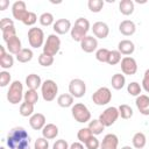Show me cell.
Masks as SVG:
<instances>
[{
  "instance_id": "cell-1",
  "label": "cell",
  "mask_w": 149,
  "mask_h": 149,
  "mask_svg": "<svg viewBox=\"0 0 149 149\" xmlns=\"http://www.w3.org/2000/svg\"><path fill=\"white\" fill-rule=\"evenodd\" d=\"M9 149H30V136L23 127H14L9 130L7 139Z\"/></svg>"
},
{
  "instance_id": "cell-2",
  "label": "cell",
  "mask_w": 149,
  "mask_h": 149,
  "mask_svg": "<svg viewBox=\"0 0 149 149\" xmlns=\"http://www.w3.org/2000/svg\"><path fill=\"white\" fill-rule=\"evenodd\" d=\"M90 30V22L85 17H78L74 22V26L71 28V37L73 41L81 42V40L87 36V31Z\"/></svg>"
},
{
  "instance_id": "cell-3",
  "label": "cell",
  "mask_w": 149,
  "mask_h": 149,
  "mask_svg": "<svg viewBox=\"0 0 149 149\" xmlns=\"http://www.w3.org/2000/svg\"><path fill=\"white\" fill-rule=\"evenodd\" d=\"M24 93H23V85L20 80H14L8 88L7 92V100L12 104V105H16L19 102H21L22 98H23Z\"/></svg>"
},
{
  "instance_id": "cell-4",
  "label": "cell",
  "mask_w": 149,
  "mask_h": 149,
  "mask_svg": "<svg viewBox=\"0 0 149 149\" xmlns=\"http://www.w3.org/2000/svg\"><path fill=\"white\" fill-rule=\"evenodd\" d=\"M71 113H72L73 119L77 122L85 123V122H88L91 120V112H90V109L84 104H81V102L74 104L71 107Z\"/></svg>"
},
{
  "instance_id": "cell-5",
  "label": "cell",
  "mask_w": 149,
  "mask_h": 149,
  "mask_svg": "<svg viewBox=\"0 0 149 149\" xmlns=\"http://www.w3.org/2000/svg\"><path fill=\"white\" fill-rule=\"evenodd\" d=\"M41 93L42 97L45 101H52L55 100L57 93H58V86L56 84V81H54L52 79H47L42 83L41 86Z\"/></svg>"
},
{
  "instance_id": "cell-6",
  "label": "cell",
  "mask_w": 149,
  "mask_h": 149,
  "mask_svg": "<svg viewBox=\"0 0 149 149\" xmlns=\"http://www.w3.org/2000/svg\"><path fill=\"white\" fill-rule=\"evenodd\" d=\"M61 48V40L56 34H50L43 45V52L49 56H55Z\"/></svg>"
},
{
  "instance_id": "cell-7",
  "label": "cell",
  "mask_w": 149,
  "mask_h": 149,
  "mask_svg": "<svg viewBox=\"0 0 149 149\" xmlns=\"http://www.w3.org/2000/svg\"><path fill=\"white\" fill-rule=\"evenodd\" d=\"M28 42L30 47L37 49L43 45L44 43V33L41 28L33 27L28 30Z\"/></svg>"
},
{
  "instance_id": "cell-8",
  "label": "cell",
  "mask_w": 149,
  "mask_h": 149,
  "mask_svg": "<svg viewBox=\"0 0 149 149\" xmlns=\"http://www.w3.org/2000/svg\"><path fill=\"white\" fill-rule=\"evenodd\" d=\"M119 109L116 107H108L106 108L100 115H99V121L105 126V127H109L112 125H114V122L118 120L119 118Z\"/></svg>"
},
{
  "instance_id": "cell-9",
  "label": "cell",
  "mask_w": 149,
  "mask_h": 149,
  "mask_svg": "<svg viewBox=\"0 0 149 149\" xmlns=\"http://www.w3.org/2000/svg\"><path fill=\"white\" fill-rule=\"evenodd\" d=\"M112 99V93L108 87H100L92 94V100L98 106L107 105Z\"/></svg>"
},
{
  "instance_id": "cell-10",
  "label": "cell",
  "mask_w": 149,
  "mask_h": 149,
  "mask_svg": "<svg viewBox=\"0 0 149 149\" xmlns=\"http://www.w3.org/2000/svg\"><path fill=\"white\" fill-rule=\"evenodd\" d=\"M69 92L73 98H81L86 92V84L79 78H74L69 84Z\"/></svg>"
},
{
  "instance_id": "cell-11",
  "label": "cell",
  "mask_w": 149,
  "mask_h": 149,
  "mask_svg": "<svg viewBox=\"0 0 149 149\" xmlns=\"http://www.w3.org/2000/svg\"><path fill=\"white\" fill-rule=\"evenodd\" d=\"M121 71L125 74H128V76L135 74L136 71H137V63H136V61L133 57H129V56L123 57L121 59Z\"/></svg>"
},
{
  "instance_id": "cell-12",
  "label": "cell",
  "mask_w": 149,
  "mask_h": 149,
  "mask_svg": "<svg viewBox=\"0 0 149 149\" xmlns=\"http://www.w3.org/2000/svg\"><path fill=\"white\" fill-rule=\"evenodd\" d=\"M28 10L26 7V2L24 1H15L12 6V14L14 16V19L19 20V21H23V19L26 17Z\"/></svg>"
},
{
  "instance_id": "cell-13",
  "label": "cell",
  "mask_w": 149,
  "mask_h": 149,
  "mask_svg": "<svg viewBox=\"0 0 149 149\" xmlns=\"http://www.w3.org/2000/svg\"><path fill=\"white\" fill-rule=\"evenodd\" d=\"M54 30L56 34L58 35H64L66 34L68 31H71V22L70 20L68 19H59V20H56L55 23H54Z\"/></svg>"
},
{
  "instance_id": "cell-14",
  "label": "cell",
  "mask_w": 149,
  "mask_h": 149,
  "mask_svg": "<svg viewBox=\"0 0 149 149\" xmlns=\"http://www.w3.org/2000/svg\"><path fill=\"white\" fill-rule=\"evenodd\" d=\"M92 31L94 34L95 37L98 38H106L109 34V28L107 26V23L105 22H101V21H98L95 23H93V27H92Z\"/></svg>"
},
{
  "instance_id": "cell-15",
  "label": "cell",
  "mask_w": 149,
  "mask_h": 149,
  "mask_svg": "<svg viewBox=\"0 0 149 149\" xmlns=\"http://www.w3.org/2000/svg\"><path fill=\"white\" fill-rule=\"evenodd\" d=\"M97 47H98V40L95 37H93V36H90V35L85 36L81 40V42H80L81 50L85 51V52H87V54L93 52L97 49Z\"/></svg>"
},
{
  "instance_id": "cell-16",
  "label": "cell",
  "mask_w": 149,
  "mask_h": 149,
  "mask_svg": "<svg viewBox=\"0 0 149 149\" xmlns=\"http://www.w3.org/2000/svg\"><path fill=\"white\" fill-rule=\"evenodd\" d=\"M29 125L34 130H41L45 126V116L42 113H35L30 116Z\"/></svg>"
},
{
  "instance_id": "cell-17",
  "label": "cell",
  "mask_w": 149,
  "mask_h": 149,
  "mask_svg": "<svg viewBox=\"0 0 149 149\" xmlns=\"http://www.w3.org/2000/svg\"><path fill=\"white\" fill-rule=\"evenodd\" d=\"M119 139L115 134H107L100 143V149H118Z\"/></svg>"
},
{
  "instance_id": "cell-18",
  "label": "cell",
  "mask_w": 149,
  "mask_h": 149,
  "mask_svg": "<svg viewBox=\"0 0 149 149\" xmlns=\"http://www.w3.org/2000/svg\"><path fill=\"white\" fill-rule=\"evenodd\" d=\"M136 107L143 115H149V97L146 94H140L135 100Z\"/></svg>"
},
{
  "instance_id": "cell-19",
  "label": "cell",
  "mask_w": 149,
  "mask_h": 149,
  "mask_svg": "<svg viewBox=\"0 0 149 149\" xmlns=\"http://www.w3.org/2000/svg\"><path fill=\"white\" fill-rule=\"evenodd\" d=\"M119 31L125 36H132L136 31V26L132 20H123L119 24Z\"/></svg>"
},
{
  "instance_id": "cell-20",
  "label": "cell",
  "mask_w": 149,
  "mask_h": 149,
  "mask_svg": "<svg viewBox=\"0 0 149 149\" xmlns=\"http://www.w3.org/2000/svg\"><path fill=\"white\" fill-rule=\"evenodd\" d=\"M6 45H7V50L9 54H13V55H17L23 48H22V44H21V41L17 36L10 38L9 41L6 42Z\"/></svg>"
},
{
  "instance_id": "cell-21",
  "label": "cell",
  "mask_w": 149,
  "mask_h": 149,
  "mask_svg": "<svg viewBox=\"0 0 149 149\" xmlns=\"http://www.w3.org/2000/svg\"><path fill=\"white\" fill-rule=\"evenodd\" d=\"M118 50L120 51L121 55L128 56V55H132L134 52L135 45H134V43L130 40H122L118 44Z\"/></svg>"
},
{
  "instance_id": "cell-22",
  "label": "cell",
  "mask_w": 149,
  "mask_h": 149,
  "mask_svg": "<svg viewBox=\"0 0 149 149\" xmlns=\"http://www.w3.org/2000/svg\"><path fill=\"white\" fill-rule=\"evenodd\" d=\"M26 85L28 90H37L40 86H42L41 77L36 73H30L26 77Z\"/></svg>"
},
{
  "instance_id": "cell-23",
  "label": "cell",
  "mask_w": 149,
  "mask_h": 149,
  "mask_svg": "<svg viewBox=\"0 0 149 149\" xmlns=\"http://www.w3.org/2000/svg\"><path fill=\"white\" fill-rule=\"evenodd\" d=\"M42 135L47 140H52L58 135V127L54 123H47L42 129Z\"/></svg>"
},
{
  "instance_id": "cell-24",
  "label": "cell",
  "mask_w": 149,
  "mask_h": 149,
  "mask_svg": "<svg viewBox=\"0 0 149 149\" xmlns=\"http://www.w3.org/2000/svg\"><path fill=\"white\" fill-rule=\"evenodd\" d=\"M132 142H133V147L135 149H143L146 143H147V137L143 133L139 132V133H135L133 139H132Z\"/></svg>"
},
{
  "instance_id": "cell-25",
  "label": "cell",
  "mask_w": 149,
  "mask_h": 149,
  "mask_svg": "<svg viewBox=\"0 0 149 149\" xmlns=\"http://www.w3.org/2000/svg\"><path fill=\"white\" fill-rule=\"evenodd\" d=\"M57 104L63 108L72 107L73 106V97L70 93H63L57 98Z\"/></svg>"
},
{
  "instance_id": "cell-26",
  "label": "cell",
  "mask_w": 149,
  "mask_h": 149,
  "mask_svg": "<svg viewBox=\"0 0 149 149\" xmlns=\"http://www.w3.org/2000/svg\"><path fill=\"white\" fill-rule=\"evenodd\" d=\"M119 9L123 15H130L134 12V2L132 0H121L119 3Z\"/></svg>"
},
{
  "instance_id": "cell-27",
  "label": "cell",
  "mask_w": 149,
  "mask_h": 149,
  "mask_svg": "<svg viewBox=\"0 0 149 149\" xmlns=\"http://www.w3.org/2000/svg\"><path fill=\"white\" fill-rule=\"evenodd\" d=\"M111 84L114 90H121L126 84V78L121 73H115V74H113V77L111 79Z\"/></svg>"
},
{
  "instance_id": "cell-28",
  "label": "cell",
  "mask_w": 149,
  "mask_h": 149,
  "mask_svg": "<svg viewBox=\"0 0 149 149\" xmlns=\"http://www.w3.org/2000/svg\"><path fill=\"white\" fill-rule=\"evenodd\" d=\"M33 56H34V54H33V51H31L30 49L23 48V49L16 55V59H17V62H20V63H28V62L31 61Z\"/></svg>"
},
{
  "instance_id": "cell-29",
  "label": "cell",
  "mask_w": 149,
  "mask_h": 149,
  "mask_svg": "<svg viewBox=\"0 0 149 149\" xmlns=\"http://www.w3.org/2000/svg\"><path fill=\"white\" fill-rule=\"evenodd\" d=\"M88 129L92 132L93 135H99V134H101L104 132L105 126L99 121V119H93L88 123Z\"/></svg>"
},
{
  "instance_id": "cell-30",
  "label": "cell",
  "mask_w": 149,
  "mask_h": 149,
  "mask_svg": "<svg viewBox=\"0 0 149 149\" xmlns=\"http://www.w3.org/2000/svg\"><path fill=\"white\" fill-rule=\"evenodd\" d=\"M23 99H24L26 102L35 105L38 101V93H37L36 90H27V92L23 95Z\"/></svg>"
},
{
  "instance_id": "cell-31",
  "label": "cell",
  "mask_w": 149,
  "mask_h": 149,
  "mask_svg": "<svg viewBox=\"0 0 149 149\" xmlns=\"http://www.w3.org/2000/svg\"><path fill=\"white\" fill-rule=\"evenodd\" d=\"M92 136H93V134H92V132L88 129V127H87V128H81V129H79L78 133H77V137H78L79 142H81V143H86Z\"/></svg>"
},
{
  "instance_id": "cell-32",
  "label": "cell",
  "mask_w": 149,
  "mask_h": 149,
  "mask_svg": "<svg viewBox=\"0 0 149 149\" xmlns=\"http://www.w3.org/2000/svg\"><path fill=\"white\" fill-rule=\"evenodd\" d=\"M34 113V105L29 104V102H26L23 101L21 105H20V114L22 116H31Z\"/></svg>"
},
{
  "instance_id": "cell-33",
  "label": "cell",
  "mask_w": 149,
  "mask_h": 149,
  "mask_svg": "<svg viewBox=\"0 0 149 149\" xmlns=\"http://www.w3.org/2000/svg\"><path fill=\"white\" fill-rule=\"evenodd\" d=\"M118 109H119V115L122 119H126L127 120V119H130L133 116V109H132V107L128 106V105H126V104L120 105Z\"/></svg>"
},
{
  "instance_id": "cell-34",
  "label": "cell",
  "mask_w": 149,
  "mask_h": 149,
  "mask_svg": "<svg viewBox=\"0 0 149 149\" xmlns=\"http://www.w3.org/2000/svg\"><path fill=\"white\" fill-rule=\"evenodd\" d=\"M40 23L42 24V26H44V27H48V26H54V23H55V19H54V15L51 14V13H48V12H45V13H43L41 16H40Z\"/></svg>"
},
{
  "instance_id": "cell-35",
  "label": "cell",
  "mask_w": 149,
  "mask_h": 149,
  "mask_svg": "<svg viewBox=\"0 0 149 149\" xmlns=\"http://www.w3.org/2000/svg\"><path fill=\"white\" fill-rule=\"evenodd\" d=\"M13 65H14V58H13V56L9 55V52L6 54L5 56L0 57V66L2 69H10Z\"/></svg>"
},
{
  "instance_id": "cell-36",
  "label": "cell",
  "mask_w": 149,
  "mask_h": 149,
  "mask_svg": "<svg viewBox=\"0 0 149 149\" xmlns=\"http://www.w3.org/2000/svg\"><path fill=\"white\" fill-rule=\"evenodd\" d=\"M87 6H88V9L91 12L99 13L104 7V1L102 0H88Z\"/></svg>"
},
{
  "instance_id": "cell-37",
  "label": "cell",
  "mask_w": 149,
  "mask_h": 149,
  "mask_svg": "<svg viewBox=\"0 0 149 149\" xmlns=\"http://www.w3.org/2000/svg\"><path fill=\"white\" fill-rule=\"evenodd\" d=\"M141 90H142V87H141V85H140L137 81H132V83H129L128 86H127L128 93H129L130 95H134V97H139L140 93H141Z\"/></svg>"
},
{
  "instance_id": "cell-38",
  "label": "cell",
  "mask_w": 149,
  "mask_h": 149,
  "mask_svg": "<svg viewBox=\"0 0 149 149\" xmlns=\"http://www.w3.org/2000/svg\"><path fill=\"white\" fill-rule=\"evenodd\" d=\"M109 51L108 49L106 48H101V49H98L97 52H95V58L101 62V63H107L108 61V56H109Z\"/></svg>"
},
{
  "instance_id": "cell-39",
  "label": "cell",
  "mask_w": 149,
  "mask_h": 149,
  "mask_svg": "<svg viewBox=\"0 0 149 149\" xmlns=\"http://www.w3.org/2000/svg\"><path fill=\"white\" fill-rule=\"evenodd\" d=\"M120 62H121V54H120V51L119 50H111L107 63L109 65H115V64H118Z\"/></svg>"
},
{
  "instance_id": "cell-40",
  "label": "cell",
  "mask_w": 149,
  "mask_h": 149,
  "mask_svg": "<svg viewBox=\"0 0 149 149\" xmlns=\"http://www.w3.org/2000/svg\"><path fill=\"white\" fill-rule=\"evenodd\" d=\"M38 63H40V65L48 68V66L52 65V63H54V57H52V56H49V55H47V54H44V52H42V54L38 56Z\"/></svg>"
},
{
  "instance_id": "cell-41",
  "label": "cell",
  "mask_w": 149,
  "mask_h": 149,
  "mask_svg": "<svg viewBox=\"0 0 149 149\" xmlns=\"http://www.w3.org/2000/svg\"><path fill=\"white\" fill-rule=\"evenodd\" d=\"M15 36H16V29H15L14 26L8 27V28H6V29L2 30V40H3L5 42L9 41L10 38L15 37Z\"/></svg>"
},
{
  "instance_id": "cell-42",
  "label": "cell",
  "mask_w": 149,
  "mask_h": 149,
  "mask_svg": "<svg viewBox=\"0 0 149 149\" xmlns=\"http://www.w3.org/2000/svg\"><path fill=\"white\" fill-rule=\"evenodd\" d=\"M36 21H37V15L34 12H29L28 10V13H27L26 17L23 19L22 23L26 24V26H34L36 23Z\"/></svg>"
},
{
  "instance_id": "cell-43",
  "label": "cell",
  "mask_w": 149,
  "mask_h": 149,
  "mask_svg": "<svg viewBox=\"0 0 149 149\" xmlns=\"http://www.w3.org/2000/svg\"><path fill=\"white\" fill-rule=\"evenodd\" d=\"M10 73L7 71H1L0 72V86L5 87L10 83Z\"/></svg>"
},
{
  "instance_id": "cell-44",
  "label": "cell",
  "mask_w": 149,
  "mask_h": 149,
  "mask_svg": "<svg viewBox=\"0 0 149 149\" xmlns=\"http://www.w3.org/2000/svg\"><path fill=\"white\" fill-rule=\"evenodd\" d=\"M48 148H49V142L44 137H38L34 143V149H48Z\"/></svg>"
},
{
  "instance_id": "cell-45",
  "label": "cell",
  "mask_w": 149,
  "mask_h": 149,
  "mask_svg": "<svg viewBox=\"0 0 149 149\" xmlns=\"http://www.w3.org/2000/svg\"><path fill=\"white\" fill-rule=\"evenodd\" d=\"M85 146H86L87 149H98V148L100 147V142H99V140H98L95 136H92V137L85 143Z\"/></svg>"
},
{
  "instance_id": "cell-46",
  "label": "cell",
  "mask_w": 149,
  "mask_h": 149,
  "mask_svg": "<svg viewBox=\"0 0 149 149\" xmlns=\"http://www.w3.org/2000/svg\"><path fill=\"white\" fill-rule=\"evenodd\" d=\"M69 148H70V147H69L68 142H66L65 140H63V139L57 140V141L54 143V146H52V149H69Z\"/></svg>"
},
{
  "instance_id": "cell-47",
  "label": "cell",
  "mask_w": 149,
  "mask_h": 149,
  "mask_svg": "<svg viewBox=\"0 0 149 149\" xmlns=\"http://www.w3.org/2000/svg\"><path fill=\"white\" fill-rule=\"evenodd\" d=\"M12 26H14V22H13L12 19H8V17H3V19H1V21H0V28H1V31H2L3 29L8 28V27H12Z\"/></svg>"
},
{
  "instance_id": "cell-48",
  "label": "cell",
  "mask_w": 149,
  "mask_h": 149,
  "mask_svg": "<svg viewBox=\"0 0 149 149\" xmlns=\"http://www.w3.org/2000/svg\"><path fill=\"white\" fill-rule=\"evenodd\" d=\"M142 87L144 88V91L147 93H149V69L146 70V72H144V76L142 79Z\"/></svg>"
},
{
  "instance_id": "cell-49",
  "label": "cell",
  "mask_w": 149,
  "mask_h": 149,
  "mask_svg": "<svg viewBox=\"0 0 149 149\" xmlns=\"http://www.w3.org/2000/svg\"><path fill=\"white\" fill-rule=\"evenodd\" d=\"M69 149H84V146L81 142H73Z\"/></svg>"
},
{
  "instance_id": "cell-50",
  "label": "cell",
  "mask_w": 149,
  "mask_h": 149,
  "mask_svg": "<svg viewBox=\"0 0 149 149\" xmlns=\"http://www.w3.org/2000/svg\"><path fill=\"white\" fill-rule=\"evenodd\" d=\"M7 6H9V2L7 0H0V10H5Z\"/></svg>"
},
{
  "instance_id": "cell-51",
  "label": "cell",
  "mask_w": 149,
  "mask_h": 149,
  "mask_svg": "<svg viewBox=\"0 0 149 149\" xmlns=\"http://www.w3.org/2000/svg\"><path fill=\"white\" fill-rule=\"evenodd\" d=\"M7 52H6V50H5V47H2V45H0V57H2V56H5Z\"/></svg>"
},
{
  "instance_id": "cell-52",
  "label": "cell",
  "mask_w": 149,
  "mask_h": 149,
  "mask_svg": "<svg viewBox=\"0 0 149 149\" xmlns=\"http://www.w3.org/2000/svg\"><path fill=\"white\" fill-rule=\"evenodd\" d=\"M121 149H133L132 147H129V146H125V147H122Z\"/></svg>"
},
{
  "instance_id": "cell-53",
  "label": "cell",
  "mask_w": 149,
  "mask_h": 149,
  "mask_svg": "<svg viewBox=\"0 0 149 149\" xmlns=\"http://www.w3.org/2000/svg\"><path fill=\"white\" fill-rule=\"evenodd\" d=\"M0 149H5V148H3V147H1V148H0Z\"/></svg>"
}]
</instances>
